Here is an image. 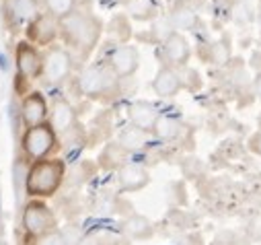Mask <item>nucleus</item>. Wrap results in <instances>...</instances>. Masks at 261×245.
I'll return each mask as SVG.
<instances>
[{
  "label": "nucleus",
  "instance_id": "nucleus-1",
  "mask_svg": "<svg viewBox=\"0 0 261 245\" xmlns=\"http://www.w3.org/2000/svg\"><path fill=\"white\" fill-rule=\"evenodd\" d=\"M101 35H103V23L89 9H76L68 17L60 19L62 41L66 43L70 54H76L83 60H87L93 54V50L99 45Z\"/></svg>",
  "mask_w": 261,
  "mask_h": 245
},
{
  "label": "nucleus",
  "instance_id": "nucleus-2",
  "mask_svg": "<svg viewBox=\"0 0 261 245\" xmlns=\"http://www.w3.org/2000/svg\"><path fill=\"white\" fill-rule=\"evenodd\" d=\"M66 175V165L62 159H43L31 163L25 175V194L31 200L51 198L64 181Z\"/></svg>",
  "mask_w": 261,
  "mask_h": 245
},
{
  "label": "nucleus",
  "instance_id": "nucleus-3",
  "mask_svg": "<svg viewBox=\"0 0 261 245\" xmlns=\"http://www.w3.org/2000/svg\"><path fill=\"white\" fill-rule=\"evenodd\" d=\"M117 83H119V79L115 77V72L109 68L107 62L91 64V66L83 68L81 75L76 77L79 93L89 99H103V97L113 95L117 91Z\"/></svg>",
  "mask_w": 261,
  "mask_h": 245
},
{
  "label": "nucleus",
  "instance_id": "nucleus-4",
  "mask_svg": "<svg viewBox=\"0 0 261 245\" xmlns=\"http://www.w3.org/2000/svg\"><path fill=\"white\" fill-rule=\"evenodd\" d=\"M58 142H60V136L51 128L49 121L33 126V128H25V132L21 136L23 153L27 159H31V163L49 159V155L58 149Z\"/></svg>",
  "mask_w": 261,
  "mask_h": 245
},
{
  "label": "nucleus",
  "instance_id": "nucleus-5",
  "mask_svg": "<svg viewBox=\"0 0 261 245\" xmlns=\"http://www.w3.org/2000/svg\"><path fill=\"white\" fill-rule=\"evenodd\" d=\"M21 225H23V231L29 239H39L47 233L58 231L56 214L43 200H29L25 204Z\"/></svg>",
  "mask_w": 261,
  "mask_h": 245
},
{
  "label": "nucleus",
  "instance_id": "nucleus-6",
  "mask_svg": "<svg viewBox=\"0 0 261 245\" xmlns=\"http://www.w3.org/2000/svg\"><path fill=\"white\" fill-rule=\"evenodd\" d=\"M74 68V58L68 47L64 45H51L43 54V72L41 79L47 85H62L68 81Z\"/></svg>",
  "mask_w": 261,
  "mask_h": 245
},
{
  "label": "nucleus",
  "instance_id": "nucleus-7",
  "mask_svg": "<svg viewBox=\"0 0 261 245\" xmlns=\"http://www.w3.org/2000/svg\"><path fill=\"white\" fill-rule=\"evenodd\" d=\"M15 64H17V75L25 83L37 81L41 79L43 72V54L27 39L19 41L15 47Z\"/></svg>",
  "mask_w": 261,
  "mask_h": 245
},
{
  "label": "nucleus",
  "instance_id": "nucleus-8",
  "mask_svg": "<svg viewBox=\"0 0 261 245\" xmlns=\"http://www.w3.org/2000/svg\"><path fill=\"white\" fill-rule=\"evenodd\" d=\"M25 33L27 41L35 47H47L60 37V19L43 11L25 27Z\"/></svg>",
  "mask_w": 261,
  "mask_h": 245
},
{
  "label": "nucleus",
  "instance_id": "nucleus-9",
  "mask_svg": "<svg viewBox=\"0 0 261 245\" xmlns=\"http://www.w3.org/2000/svg\"><path fill=\"white\" fill-rule=\"evenodd\" d=\"M107 64L109 68L115 72V77L119 81L129 79L132 75H136L138 66H140V52L136 45H129V43H119L115 45L109 56H107Z\"/></svg>",
  "mask_w": 261,
  "mask_h": 245
},
{
  "label": "nucleus",
  "instance_id": "nucleus-10",
  "mask_svg": "<svg viewBox=\"0 0 261 245\" xmlns=\"http://www.w3.org/2000/svg\"><path fill=\"white\" fill-rule=\"evenodd\" d=\"M47 115H49V107H47L45 97L39 91H29L21 101V119L25 128L45 124Z\"/></svg>",
  "mask_w": 261,
  "mask_h": 245
},
{
  "label": "nucleus",
  "instance_id": "nucleus-11",
  "mask_svg": "<svg viewBox=\"0 0 261 245\" xmlns=\"http://www.w3.org/2000/svg\"><path fill=\"white\" fill-rule=\"evenodd\" d=\"M189 56H191V47H189L187 37L179 31H171L163 41V58L167 66L181 68L189 62Z\"/></svg>",
  "mask_w": 261,
  "mask_h": 245
},
{
  "label": "nucleus",
  "instance_id": "nucleus-12",
  "mask_svg": "<svg viewBox=\"0 0 261 245\" xmlns=\"http://www.w3.org/2000/svg\"><path fill=\"white\" fill-rule=\"evenodd\" d=\"M49 124L58 132V136L70 134L79 126V111L74 109L72 103L64 101V99H58L54 103V107L49 109Z\"/></svg>",
  "mask_w": 261,
  "mask_h": 245
},
{
  "label": "nucleus",
  "instance_id": "nucleus-13",
  "mask_svg": "<svg viewBox=\"0 0 261 245\" xmlns=\"http://www.w3.org/2000/svg\"><path fill=\"white\" fill-rule=\"evenodd\" d=\"M115 179L123 192H140L150 183V173L146 167L127 161L121 169L115 171Z\"/></svg>",
  "mask_w": 261,
  "mask_h": 245
},
{
  "label": "nucleus",
  "instance_id": "nucleus-14",
  "mask_svg": "<svg viewBox=\"0 0 261 245\" xmlns=\"http://www.w3.org/2000/svg\"><path fill=\"white\" fill-rule=\"evenodd\" d=\"M3 11L11 27H19V25L27 27L39 15V5L37 0H5Z\"/></svg>",
  "mask_w": 261,
  "mask_h": 245
},
{
  "label": "nucleus",
  "instance_id": "nucleus-15",
  "mask_svg": "<svg viewBox=\"0 0 261 245\" xmlns=\"http://www.w3.org/2000/svg\"><path fill=\"white\" fill-rule=\"evenodd\" d=\"M159 111L152 103L148 101H134L132 105L127 107V117H129V124L152 134L154 130V124H156V119H159Z\"/></svg>",
  "mask_w": 261,
  "mask_h": 245
},
{
  "label": "nucleus",
  "instance_id": "nucleus-16",
  "mask_svg": "<svg viewBox=\"0 0 261 245\" xmlns=\"http://www.w3.org/2000/svg\"><path fill=\"white\" fill-rule=\"evenodd\" d=\"M181 87H183V81H181L179 72H177L175 68L167 66V64L159 68V72H156V77H154V81H152V91H154L156 97H161V99H171V97H175V95L181 91Z\"/></svg>",
  "mask_w": 261,
  "mask_h": 245
},
{
  "label": "nucleus",
  "instance_id": "nucleus-17",
  "mask_svg": "<svg viewBox=\"0 0 261 245\" xmlns=\"http://www.w3.org/2000/svg\"><path fill=\"white\" fill-rule=\"evenodd\" d=\"M121 231L127 239H136V241H146L154 235V225L150 223V218L142 216V214H129L123 225Z\"/></svg>",
  "mask_w": 261,
  "mask_h": 245
},
{
  "label": "nucleus",
  "instance_id": "nucleus-18",
  "mask_svg": "<svg viewBox=\"0 0 261 245\" xmlns=\"http://www.w3.org/2000/svg\"><path fill=\"white\" fill-rule=\"evenodd\" d=\"M127 151L119 142H107L99 155V167L105 171H117L127 163Z\"/></svg>",
  "mask_w": 261,
  "mask_h": 245
},
{
  "label": "nucleus",
  "instance_id": "nucleus-19",
  "mask_svg": "<svg viewBox=\"0 0 261 245\" xmlns=\"http://www.w3.org/2000/svg\"><path fill=\"white\" fill-rule=\"evenodd\" d=\"M169 21L175 29H181V31H193L200 23V17L195 13L189 5L185 3H177L169 15Z\"/></svg>",
  "mask_w": 261,
  "mask_h": 245
},
{
  "label": "nucleus",
  "instance_id": "nucleus-20",
  "mask_svg": "<svg viewBox=\"0 0 261 245\" xmlns=\"http://www.w3.org/2000/svg\"><path fill=\"white\" fill-rule=\"evenodd\" d=\"M152 134H148V132H144V130H140V128L129 124V126H125L119 132V136H117L115 142H119L127 153H136V151H142L148 144V138Z\"/></svg>",
  "mask_w": 261,
  "mask_h": 245
},
{
  "label": "nucleus",
  "instance_id": "nucleus-21",
  "mask_svg": "<svg viewBox=\"0 0 261 245\" xmlns=\"http://www.w3.org/2000/svg\"><path fill=\"white\" fill-rule=\"evenodd\" d=\"M123 11L129 19L134 21H150L156 17V3L154 0H121Z\"/></svg>",
  "mask_w": 261,
  "mask_h": 245
},
{
  "label": "nucleus",
  "instance_id": "nucleus-22",
  "mask_svg": "<svg viewBox=\"0 0 261 245\" xmlns=\"http://www.w3.org/2000/svg\"><path fill=\"white\" fill-rule=\"evenodd\" d=\"M232 56V50H230V43L228 39H218V41H212L208 45V52H206V62L214 64V66H224Z\"/></svg>",
  "mask_w": 261,
  "mask_h": 245
},
{
  "label": "nucleus",
  "instance_id": "nucleus-23",
  "mask_svg": "<svg viewBox=\"0 0 261 245\" xmlns=\"http://www.w3.org/2000/svg\"><path fill=\"white\" fill-rule=\"evenodd\" d=\"M179 130H181V124L175 117L159 115L156 124H154V130H152V136H156L159 140H173V138H177Z\"/></svg>",
  "mask_w": 261,
  "mask_h": 245
},
{
  "label": "nucleus",
  "instance_id": "nucleus-24",
  "mask_svg": "<svg viewBox=\"0 0 261 245\" xmlns=\"http://www.w3.org/2000/svg\"><path fill=\"white\" fill-rule=\"evenodd\" d=\"M43 7L49 15L64 19L68 17L72 11H76V0H43Z\"/></svg>",
  "mask_w": 261,
  "mask_h": 245
},
{
  "label": "nucleus",
  "instance_id": "nucleus-25",
  "mask_svg": "<svg viewBox=\"0 0 261 245\" xmlns=\"http://www.w3.org/2000/svg\"><path fill=\"white\" fill-rule=\"evenodd\" d=\"M230 17L234 23L239 25H247L249 21H253V9L247 0H237L232 5V11H230Z\"/></svg>",
  "mask_w": 261,
  "mask_h": 245
},
{
  "label": "nucleus",
  "instance_id": "nucleus-26",
  "mask_svg": "<svg viewBox=\"0 0 261 245\" xmlns=\"http://www.w3.org/2000/svg\"><path fill=\"white\" fill-rule=\"evenodd\" d=\"M109 31L119 35V31H123V35L129 39V35H132V29H129V23H127V15H115L109 23Z\"/></svg>",
  "mask_w": 261,
  "mask_h": 245
},
{
  "label": "nucleus",
  "instance_id": "nucleus-27",
  "mask_svg": "<svg viewBox=\"0 0 261 245\" xmlns=\"http://www.w3.org/2000/svg\"><path fill=\"white\" fill-rule=\"evenodd\" d=\"M33 245H68V243H66V239H64L62 231L58 229V231L47 233V235H43L39 239H33Z\"/></svg>",
  "mask_w": 261,
  "mask_h": 245
},
{
  "label": "nucleus",
  "instance_id": "nucleus-28",
  "mask_svg": "<svg viewBox=\"0 0 261 245\" xmlns=\"http://www.w3.org/2000/svg\"><path fill=\"white\" fill-rule=\"evenodd\" d=\"M62 235H64V239H66V243H68V245H79V243H81V239L85 237V235L81 233V229H76V227L62 229Z\"/></svg>",
  "mask_w": 261,
  "mask_h": 245
},
{
  "label": "nucleus",
  "instance_id": "nucleus-29",
  "mask_svg": "<svg viewBox=\"0 0 261 245\" xmlns=\"http://www.w3.org/2000/svg\"><path fill=\"white\" fill-rule=\"evenodd\" d=\"M79 245H105V241L101 237H97V235H85Z\"/></svg>",
  "mask_w": 261,
  "mask_h": 245
},
{
  "label": "nucleus",
  "instance_id": "nucleus-30",
  "mask_svg": "<svg viewBox=\"0 0 261 245\" xmlns=\"http://www.w3.org/2000/svg\"><path fill=\"white\" fill-rule=\"evenodd\" d=\"M253 89H255V93H257V97L261 99V72L255 77V81H253Z\"/></svg>",
  "mask_w": 261,
  "mask_h": 245
},
{
  "label": "nucleus",
  "instance_id": "nucleus-31",
  "mask_svg": "<svg viewBox=\"0 0 261 245\" xmlns=\"http://www.w3.org/2000/svg\"><path fill=\"white\" fill-rule=\"evenodd\" d=\"M253 149H255L257 153H261V134H259V136L253 140Z\"/></svg>",
  "mask_w": 261,
  "mask_h": 245
},
{
  "label": "nucleus",
  "instance_id": "nucleus-32",
  "mask_svg": "<svg viewBox=\"0 0 261 245\" xmlns=\"http://www.w3.org/2000/svg\"><path fill=\"white\" fill-rule=\"evenodd\" d=\"M257 27H259V33H261V9H259V13H257Z\"/></svg>",
  "mask_w": 261,
  "mask_h": 245
}]
</instances>
